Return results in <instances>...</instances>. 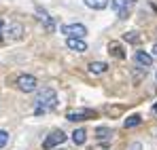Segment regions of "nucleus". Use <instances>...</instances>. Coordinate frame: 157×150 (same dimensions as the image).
Segmentation results:
<instances>
[{"instance_id":"9b49d317","label":"nucleus","mask_w":157,"mask_h":150,"mask_svg":"<svg viewBox=\"0 0 157 150\" xmlns=\"http://www.w3.org/2000/svg\"><path fill=\"white\" fill-rule=\"evenodd\" d=\"M108 51H110V55H113V57H119V59H125V49H123V45H119L117 40H113V42H108Z\"/></svg>"},{"instance_id":"0eeeda50","label":"nucleus","mask_w":157,"mask_h":150,"mask_svg":"<svg viewBox=\"0 0 157 150\" xmlns=\"http://www.w3.org/2000/svg\"><path fill=\"white\" fill-rule=\"evenodd\" d=\"M36 15H38L40 24L45 25V30H47V32H53V30H55V19H53L45 9H40V6H38V9H36Z\"/></svg>"},{"instance_id":"2eb2a0df","label":"nucleus","mask_w":157,"mask_h":150,"mask_svg":"<svg viewBox=\"0 0 157 150\" xmlns=\"http://www.w3.org/2000/svg\"><path fill=\"white\" fill-rule=\"evenodd\" d=\"M140 123H142L140 114H132V116H128V119H125V123H123V127H125V129H134V127H138Z\"/></svg>"},{"instance_id":"1a4fd4ad","label":"nucleus","mask_w":157,"mask_h":150,"mask_svg":"<svg viewBox=\"0 0 157 150\" xmlns=\"http://www.w3.org/2000/svg\"><path fill=\"white\" fill-rule=\"evenodd\" d=\"M134 61H136L138 66H142V68H149V66L153 64V55L147 53V51H136V53H134Z\"/></svg>"},{"instance_id":"39448f33","label":"nucleus","mask_w":157,"mask_h":150,"mask_svg":"<svg viewBox=\"0 0 157 150\" xmlns=\"http://www.w3.org/2000/svg\"><path fill=\"white\" fill-rule=\"evenodd\" d=\"M62 34L66 38H83L87 34V27L83 24H66V25H62Z\"/></svg>"},{"instance_id":"7ed1b4c3","label":"nucleus","mask_w":157,"mask_h":150,"mask_svg":"<svg viewBox=\"0 0 157 150\" xmlns=\"http://www.w3.org/2000/svg\"><path fill=\"white\" fill-rule=\"evenodd\" d=\"M66 133L62 131V129H55V131H51L47 137H45V142H43V148L45 150H51V148H55V146H59V144H64L66 142Z\"/></svg>"},{"instance_id":"f3484780","label":"nucleus","mask_w":157,"mask_h":150,"mask_svg":"<svg viewBox=\"0 0 157 150\" xmlns=\"http://www.w3.org/2000/svg\"><path fill=\"white\" fill-rule=\"evenodd\" d=\"M110 133H113V131H110L108 127H98V129H96L98 140H108V137H110Z\"/></svg>"},{"instance_id":"dca6fc26","label":"nucleus","mask_w":157,"mask_h":150,"mask_svg":"<svg viewBox=\"0 0 157 150\" xmlns=\"http://www.w3.org/2000/svg\"><path fill=\"white\" fill-rule=\"evenodd\" d=\"M123 40L130 42V45H138L140 42V36H138V32H125L123 34Z\"/></svg>"},{"instance_id":"4be33fe9","label":"nucleus","mask_w":157,"mask_h":150,"mask_svg":"<svg viewBox=\"0 0 157 150\" xmlns=\"http://www.w3.org/2000/svg\"><path fill=\"white\" fill-rule=\"evenodd\" d=\"M153 110H155V112H157V104H155V106H153Z\"/></svg>"},{"instance_id":"4468645a","label":"nucleus","mask_w":157,"mask_h":150,"mask_svg":"<svg viewBox=\"0 0 157 150\" xmlns=\"http://www.w3.org/2000/svg\"><path fill=\"white\" fill-rule=\"evenodd\" d=\"M83 2H85V6H89L94 11H102L110 4V0H83Z\"/></svg>"},{"instance_id":"aec40b11","label":"nucleus","mask_w":157,"mask_h":150,"mask_svg":"<svg viewBox=\"0 0 157 150\" xmlns=\"http://www.w3.org/2000/svg\"><path fill=\"white\" fill-rule=\"evenodd\" d=\"M2 34H4V21L0 19V38H2Z\"/></svg>"},{"instance_id":"ddd939ff","label":"nucleus","mask_w":157,"mask_h":150,"mask_svg":"<svg viewBox=\"0 0 157 150\" xmlns=\"http://www.w3.org/2000/svg\"><path fill=\"white\" fill-rule=\"evenodd\" d=\"M85 140H87V131H85L83 127H78V129L72 131V142H75L77 146H83V144H85Z\"/></svg>"},{"instance_id":"a211bd4d","label":"nucleus","mask_w":157,"mask_h":150,"mask_svg":"<svg viewBox=\"0 0 157 150\" xmlns=\"http://www.w3.org/2000/svg\"><path fill=\"white\" fill-rule=\"evenodd\" d=\"M9 144V131L6 129H0V150Z\"/></svg>"},{"instance_id":"6e6552de","label":"nucleus","mask_w":157,"mask_h":150,"mask_svg":"<svg viewBox=\"0 0 157 150\" xmlns=\"http://www.w3.org/2000/svg\"><path fill=\"white\" fill-rule=\"evenodd\" d=\"M66 47L70 51H75V53H85V51L89 49L83 38H66Z\"/></svg>"},{"instance_id":"412c9836","label":"nucleus","mask_w":157,"mask_h":150,"mask_svg":"<svg viewBox=\"0 0 157 150\" xmlns=\"http://www.w3.org/2000/svg\"><path fill=\"white\" fill-rule=\"evenodd\" d=\"M151 51H153V55H157V42L153 45V49H151Z\"/></svg>"},{"instance_id":"423d86ee","label":"nucleus","mask_w":157,"mask_h":150,"mask_svg":"<svg viewBox=\"0 0 157 150\" xmlns=\"http://www.w3.org/2000/svg\"><path fill=\"white\" fill-rule=\"evenodd\" d=\"M96 116V110H68L66 112V119L72 121V123H78V121H87V119H94Z\"/></svg>"},{"instance_id":"f03ea898","label":"nucleus","mask_w":157,"mask_h":150,"mask_svg":"<svg viewBox=\"0 0 157 150\" xmlns=\"http://www.w3.org/2000/svg\"><path fill=\"white\" fill-rule=\"evenodd\" d=\"M110 6H113V11H115L121 19H128L132 9L136 6V0H110Z\"/></svg>"},{"instance_id":"f8f14e48","label":"nucleus","mask_w":157,"mask_h":150,"mask_svg":"<svg viewBox=\"0 0 157 150\" xmlns=\"http://www.w3.org/2000/svg\"><path fill=\"white\" fill-rule=\"evenodd\" d=\"M106 70H108V66H106L104 61H91L89 64V74H94V76L104 74Z\"/></svg>"},{"instance_id":"9d476101","label":"nucleus","mask_w":157,"mask_h":150,"mask_svg":"<svg viewBox=\"0 0 157 150\" xmlns=\"http://www.w3.org/2000/svg\"><path fill=\"white\" fill-rule=\"evenodd\" d=\"M4 34H9V38H11V40H19V38H21V34H24V25L17 24V21H13V24L4 30Z\"/></svg>"},{"instance_id":"f257e3e1","label":"nucleus","mask_w":157,"mask_h":150,"mask_svg":"<svg viewBox=\"0 0 157 150\" xmlns=\"http://www.w3.org/2000/svg\"><path fill=\"white\" fill-rule=\"evenodd\" d=\"M57 106V95H55V91H53L51 87H43V89H38V93H36V110H34V114H43L45 110H53Z\"/></svg>"},{"instance_id":"6ab92c4d","label":"nucleus","mask_w":157,"mask_h":150,"mask_svg":"<svg viewBox=\"0 0 157 150\" xmlns=\"http://www.w3.org/2000/svg\"><path fill=\"white\" fill-rule=\"evenodd\" d=\"M130 150H142V144H140V142H134L130 146Z\"/></svg>"},{"instance_id":"20e7f679","label":"nucleus","mask_w":157,"mask_h":150,"mask_svg":"<svg viewBox=\"0 0 157 150\" xmlns=\"http://www.w3.org/2000/svg\"><path fill=\"white\" fill-rule=\"evenodd\" d=\"M36 87H38V82H36V78H34L32 74L17 76V89H19L21 93H34Z\"/></svg>"}]
</instances>
